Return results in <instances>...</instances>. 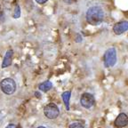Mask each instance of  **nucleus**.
Listing matches in <instances>:
<instances>
[{
    "label": "nucleus",
    "mask_w": 128,
    "mask_h": 128,
    "mask_svg": "<svg viewBox=\"0 0 128 128\" xmlns=\"http://www.w3.org/2000/svg\"><path fill=\"white\" fill-rule=\"evenodd\" d=\"M35 95L38 96V98H39V97H40V95H39V94H38V92H36V94H35Z\"/></svg>",
    "instance_id": "obj_16"
},
{
    "label": "nucleus",
    "mask_w": 128,
    "mask_h": 128,
    "mask_svg": "<svg viewBox=\"0 0 128 128\" xmlns=\"http://www.w3.org/2000/svg\"><path fill=\"white\" fill-rule=\"evenodd\" d=\"M63 1H64V2L68 3V4H71V3L74 2V0H63Z\"/></svg>",
    "instance_id": "obj_15"
},
{
    "label": "nucleus",
    "mask_w": 128,
    "mask_h": 128,
    "mask_svg": "<svg viewBox=\"0 0 128 128\" xmlns=\"http://www.w3.org/2000/svg\"><path fill=\"white\" fill-rule=\"evenodd\" d=\"M127 30H128V22H126V20L118 22L113 27V31L116 35H121L123 33H124L126 31H127Z\"/></svg>",
    "instance_id": "obj_7"
},
{
    "label": "nucleus",
    "mask_w": 128,
    "mask_h": 128,
    "mask_svg": "<svg viewBox=\"0 0 128 128\" xmlns=\"http://www.w3.org/2000/svg\"><path fill=\"white\" fill-rule=\"evenodd\" d=\"M104 12L100 6H92L86 12V20L91 25H98L103 20Z\"/></svg>",
    "instance_id": "obj_1"
},
{
    "label": "nucleus",
    "mask_w": 128,
    "mask_h": 128,
    "mask_svg": "<svg viewBox=\"0 0 128 128\" xmlns=\"http://www.w3.org/2000/svg\"><path fill=\"white\" fill-rule=\"evenodd\" d=\"M12 55H14V52H12V50H9L6 52L4 57V60H3L2 62V68H7L12 64Z\"/></svg>",
    "instance_id": "obj_8"
},
{
    "label": "nucleus",
    "mask_w": 128,
    "mask_h": 128,
    "mask_svg": "<svg viewBox=\"0 0 128 128\" xmlns=\"http://www.w3.org/2000/svg\"><path fill=\"white\" fill-rule=\"evenodd\" d=\"M36 2L40 4H44V3L47 2V0H36Z\"/></svg>",
    "instance_id": "obj_13"
},
{
    "label": "nucleus",
    "mask_w": 128,
    "mask_h": 128,
    "mask_svg": "<svg viewBox=\"0 0 128 128\" xmlns=\"http://www.w3.org/2000/svg\"><path fill=\"white\" fill-rule=\"evenodd\" d=\"M52 84L50 82V81H46V82L40 84L39 86H38L39 90L42 91V92H48L50 89H52Z\"/></svg>",
    "instance_id": "obj_9"
},
{
    "label": "nucleus",
    "mask_w": 128,
    "mask_h": 128,
    "mask_svg": "<svg viewBox=\"0 0 128 128\" xmlns=\"http://www.w3.org/2000/svg\"><path fill=\"white\" fill-rule=\"evenodd\" d=\"M0 87L4 94L11 95L16 91V83L12 78H4L0 83Z\"/></svg>",
    "instance_id": "obj_2"
},
{
    "label": "nucleus",
    "mask_w": 128,
    "mask_h": 128,
    "mask_svg": "<svg viewBox=\"0 0 128 128\" xmlns=\"http://www.w3.org/2000/svg\"><path fill=\"white\" fill-rule=\"evenodd\" d=\"M6 128H17V126H16L15 124H8Z\"/></svg>",
    "instance_id": "obj_14"
},
{
    "label": "nucleus",
    "mask_w": 128,
    "mask_h": 128,
    "mask_svg": "<svg viewBox=\"0 0 128 128\" xmlns=\"http://www.w3.org/2000/svg\"><path fill=\"white\" fill-rule=\"evenodd\" d=\"M36 128H46V127H44V126H38V127H36Z\"/></svg>",
    "instance_id": "obj_17"
},
{
    "label": "nucleus",
    "mask_w": 128,
    "mask_h": 128,
    "mask_svg": "<svg viewBox=\"0 0 128 128\" xmlns=\"http://www.w3.org/2000/svg\"><path fill=\"white\" fill-rule=\"evenodd\" d=\"M128 124V116L124 113H120L116 116V120L114 122V126L118 128L124 127Z\"/></svg>",
    "instance_id": "obj_6"
},
{
    "label": "nucleus",
    "mask_w": 128,
    "mask_h": 128,
    "mask_svg": "<svg viewBox=\"0 0 128 128\" xmlns=\"http://www.w3.org/2000/svg\"><path fill=\"white\" fill-rule=\"evenodd\" d=\"M44 114L49 119H55L60 115V110L54 103L47 104L44 108Z\"/></svg>",
    "instance_id": "obj_3"
},
{
    "label": "nucleus",
    "mask_w": 128,
    "mask_h": 128,
    "mask_svg": "<svg viewBox=\"0 0 128 128\" xmlns=\"http://www.w3.org/2000/svg\"><path fill=\"white\" fill-rule=\"evenodd\" d=\"M70 128H84V126L80 123H73L70 126Z\"/></svg>",
    "instance_id": "obj_12"
},
{
    "label": "nucleus",
    "mask_w": 128,
    "mask_h": 128,
    "mask_svg": "<svg viewBox=\"0 0 128 128\" xmlns=\"http://www.w3.org/2000/svg\"><path fill=\"white\" fill-rule=\"evenodd\" d=\"M116 62V52L115 48H110L104 55V63L106 67L114 66Z\"/></svg>",
    "instance_id": "obj_4"
},
{
    "label": "nucleus",
    "mask_w": 128,
    "mask_h": 128,
    "mask_svg": "<svg viewBox=\"0 0 128 128\" xmlns=\"http://www.w3.org/2000/svg\"><path fill=\"white\" fill-rule=\"evenodd\" d=\"M80 103L84 108H90L91 107L94 106V97L92 94L89 92H84L82 94L81 98H80Z\"/></svg>",
    "instance_id": "obj_5"
},
{
    "label": "nucleus",
    "mask_w": 128,
    "mask_h": 128,
    "mask_svg": "<svg viewBox=\"0 0 128 128\" xmlns=\"http://www.w3.org/2000/svg\"><path fill=\"white\" fill-rule=\"evenodd\" d=\"M70 92H65L62 94V98L63 100L64 104H65V107H66L67 110H70Z\"/></svg>",
    "instance_id": "obj_10"
},
{
    "label": "nucleus",
    "mask_w": 128,
    "mask_h": 128,
    "mask_svg": "<svg viewBox=\"0 0 128 128\" xmlns=\"http://www.w3.org/2000/svg\"><path fill=\"white\" fill-rule=\"evenodd\" d=\"M0 11H1V4H0Z\"/></svg>",
    "instance_id": "obj_18"
},
{
    "label": "nucleus",
    "mask_w": 128,
    "mask_h": 128,
    "mask_svg": "<svg viewBox=\"0 0 128 128\" xmlns=\"http://www.w3.org/2000/svg\"><path fill=\"white\" fill-rule=\"evenodd\" d=\"M20 16V6L17 4L14 8V14H12V17L15 19L19 18Z\"/></svg>",
    "instance_id": "obj_11"
}]
</instances>
